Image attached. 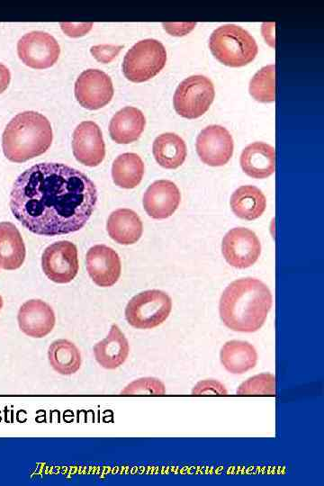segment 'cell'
I'll list each match as a JSON object with an SVG mask.
<instances>
[{
    "mask_svg": "<svg viewBox=\"0 0 324 486\" xmlns=\"http://www.w3.org/2000/svg\"><path fill=\"white\" fill-rule=\"evenodd\" d=\"M97 203V189L83 172L61 163L23 171L10 194V209L31 232L57 236L82 229Z\"/></svg>",
    "mask_w": 324,
    "mask_h": 486,
    "instance_id": "obj_1",
    "label": "cell"
},
{
    "mask_svg": "<svg viewBox=\"0 0 324 486\" xmlns=\"http://www.w3.org/2000/svg\"><path fill=\"white\" fill-rule=\"evenodd\" d=\"M272 303V293L266 284L256 278H240L223 291L219 304L220 317L234 331L256 332L264 325Z\"/></svg>",
    "mask_w": 324,
    "mask_h": 486,
    "instance_id": "obj_2",
    "label": "cell"
},
{
    "mask_svg": "<svg viewBox=\"0 0 324 486\" xmlns=\"http://www.w3.org/2000/svg\"><path fill=\"white\" fill-rule=\"evenodd\" d=\"M52 138L51 125L45 116L34 111L22 112L3 132V152L12 162H25L46 152Z\"/></svg>",
    "mask_w": 324,
    "mask_h": 486,
    "instance_id": "obj_3",
    "label": "cell"
},
{
    "mask_svg": "<svg viewBox=\"0 0 324 486\" xmlns=\"http://www.w3.org/2000/svg\"><path fill=\"white\" fill-rule=\"evenodd\" d=\"M209 48L220 63L232 68L248 65L258 50L252 35L235 24H225L214 30L209 40Z\"/></svg>",
    "mask_w": 324,
    "mask_h": 486,
    "instance_id": "obj_4",
    "label": "cell"
},
{
    "mask_svg": "<svg viewBox=\"0 0 324 486\" xmlns=\"http://www.w3.org/2000/svg\"><path fill=\"white\" fill-rule=\"evenodd\" d=\"M166 51L155 39H145L134 44L125 54L122 72L131 82L140 83L154 77L165 67Z\"/></svg>",
    "mask_w": 324,
    "mask_h": 486,
    "instance_id": "obj_5",
    "label": "cell"
},
{
    "mask_svg": "<svg viewBox=\"0 0 324 486\" xmlns=\"http://www.w3.org/2000/svg\"><path fill=\"white\" fill-rule=\"evenodd\" d=\"M172 310L170 296L160 290H148L133 296L126 305L128 323L139 329H149L161 325Z\"/></svg>",
    "mask_w": 324,
    "mask_h": 486,
    "instance_id": "obj_6",
    "label": "cell"
},
{
    "mask_svg": "<svg viewBox=\"0 0 324 486\" xmlns=\"http://www.w3.org/2000/svg\"><path fill=\"white\" fill-rule=\"evenodd\" d=\"M214 95V86L208 77L202 75L190 76L176 89L174 108L180 116L195 119L208 111Z\"/></svg>",
    "mask_w": 324,
    "mask_h": 486,
    "instance_id": "obj_7",
    "label": "cell"
},
{
    "mask_svg": "<svg viewBox=\"0 0 324 486\" xmlns=\"http://www.w3.org/2000/svg\"><path fill=\"white\" fill-rule=\"evenodd\" d=\"M22 62L32 68L43 69L53 66L60 54L56 39L44 32L33 31L24 34L17 43Z\"/></svg>",
    "mask_w": 324,
    "mask_h": 486,
    "instance_id": "obj_8",
    "label": "cell"
},
{
    "mask_svg": "<svg viewBox=\"0 0 324 486\" xmlns=\"http://www.w3.org/2000/svg\"><path fill=\"white\" fill-rule=\"evenodd\" d=\"M41 267L47 277L54 283L71 282L78 272L76 245L61 240L48 246L41 256Z\"/></svg>",
    "mask_w": 324,
    "mask_h": 486,
    "instance_id": "obj_9",
    "label": "cell"
},
{
    "mask_svg": "<svg viewBox=\"0 0 324 486\" xmlns=\"http://www.w3.org/2000/svg\"><path fill=\"white\" fill-rule=\"evenodd\" d=\"M221 251L231 266L243 269L256 262L261 253V244L254 231L238 227L226 233L222 239Z\"/></svg>",
    "mask_w": 324,
    "mask_h": 486,
    "instance_id": "obj_10",
    "label": "cell"
},
{
    "mask_svg": "<svg viewBox=\"0 0 324 486\" xmlns=\"http://www.w3.org/2000/svg\"><path fill=\"white\" fill-rule=\"evenodd\" d=\"M75 96L84 108L100 109L110 103L113 96L112 79L102 70L86 69L75 83Z\"/></svg>",
    "mask_w": 324,
    "mask_h": 486,
    "instance_id": "obj_11",
    "label": "cell"
},
{
    "mask_svg": "<svg viewBox=\"0 0 324 486\" xmlns=\"http://www.w3.org/2000/svg\"><path fill=\"white\" fill-rule=\"evenodd\" d=\"M233 148L232 136L220 125L205 127L196 139V151L200 159L211 166L227 164L232 157Z\"/></svg>",
    "mask_w": 324,
    "mask_h": 486,
    "instance_id": "obj_12",
    "label": "cell"
},
{
    "mask_svg": "<svg viewBox=\"0 0 324 486\" xmlns=\"http://www.w3.org/2000/svg\"><path fill=\"white\" fill-rule=\"evenodd\" d=\"M72 149L79 163L87 166L101 164L105 156V145L99 126L92 121L79 123L73 132Z\"/></svg>",
    "mask_w": 324,
    "mask_h": 486,
    "instance_id": "obj_13",
    "label": "cell"
},
{
    "mask_svg": "<svg viewBox=\"0 0 324 486\" xmlns=\"http://www.w3.org/2000/svg\"><path fill=\"white\" fill-rule=\"evenodd\" d=\"M86 260L88 274L96 285L110 287L120 278L121 259L112 248L95 245L87 251Z\"/></svg>",
    "mask_w": 324,
    "mask_h": 486,
    "instance_id": "obj_14",
    "label": "cell"
},
{
    "mask_svg": "<svg viewBox=\"0 0 324 486\" xmlns=\"http://www.w3.org/2000/svg\"><path fill=\"white\" fill-rule=\"evenodd\" d=\"M17 320L20 329L24 334L34 338H41L51 332L56 317L47 302L32 299L20 307Z\"/></svg>",
    "mask_w": 324,
    "mask_h": 486,
    "instance_id": "obj_15",
    "label": "cell"
},
{
    "mask_svg": "<svg viewBox=\"0 0 324 486\" xmlns=\"http://www.w3.org/2000/svg\"><path fill=\"white\" fill-rule=\"evenodd\" d=\"M181 194L175 183L158 180L152 183L143 195V207L153 219H166L177 209Z\"/></svg>",
    "mask_w": 324,
    "mask_h": 486,
    "instance_id": "obj_16",
    "label": "cell"
},
{
    "mask_svg": "<svg viewBox=\"0 0 324 486\" xmlns=\"http://www.w3.org/2000/svg\"><path fill=\"white\" fill-rule=\"evenodd\" d=\"M97 363L104 368L113 370L120 367L128 358V339L116 324H112L108 335L93 348Z\"/></svg>",
    "mask_w": 324,
    "mask_h": 486,
    "instance_id": "obj_17",
    "label": "cell"
},
{
    "mask_svg": "<svg viewBox=\"0 0 324 486\" xmlns=\"http://www.w3.org/2000/svg\"><path fill=\"white\" fill-rule=\"evenodd\" d=\"M145 124V116L140 109L126 106L118 111L111 119L110 136L116 143L129 144L140 138Z\"/></svg>",
    "mask_w": 324,
    "mask_h": 486,
    "instance_id": "obj_18",
    "label": "cell"
},
{
    "mask_svg": "<svg viewBox=\"0 0 324 486\" xmlns=\"http://www.w3.org/2000/svg\"><path fill=\"white\" fill-rule=\"evenodd\" d=\"M243 171L254 178H266L275 170L274 148L265 142L248 145L240 155Z\"/></svg>",
    "mask_w": 324,
    "mask_h": 486,
    "instance_id": "obj_19",
    "label": "cell"
},
{
    "mask_svg": "<svg viewBox=\"0 0 324 486\" xmlns=\"http://www.w3.org/2000/svg\"><path fill=\"white\" fill-rule=\"evenodd\" d=\"M106 229L110 238L115 242L122 245H131L140 238L143 225L134 211L123 208L110 214Z\"/></svg>",
    "mask_w": 324,
    "mask_h": 486,
    "instance_id": "obj_20",
    "label": "cell"
},
{
    "mask_svg": "<svg viewBox=\"0 0 324 486\" xmlns=\"http://www.w3.org/2000/svg\"><path fill=\"white\" fill-rule=\"evenodd\" d=\"M220 360L229 373L242 374L256 366L257 353L247 341L230 340L222 346Z\"/></svg>",
    "mask_w": 324,
    "mask_h": 486,
    "instance_id": "obj_21",
    "label": "cell"
},
{
    "mask_svg": "<svg viewBox=\"0 0 324 486\" xmlns=\"http://www.w3.org/2000/svg\"><path fill=\"white\" fill-rule=\"evenodd\" d=\"M26 255L23 239L11 222H0V267L15 270L22 266Z\"/></svg>",
    "mask_w": 324,
    "mask_h": 486,
    "instance_id": "obj_22",
    "label": "cell"
},
{
    "mask_svg": "<svg viewBox=\"0 0 324 486\" xmlns=\"http://www.w3.org/2000/svg\"><path fill=\"white\" fill-rule=\"evenodd\" d=\"M156 161L164 168L176 169L186 158V146L184 140L172 132L158 135L152 146Z\"/></svg>",
    "mask_w": 324,
    "mask_h": 486,
    "instance_id": "obj_23",
    "label": "cell"
},
{
    "mask_svg": "<svg viewBox=\"0 0 324 486\" xmlns=\"http://www.w3.org/2000/svg\"><path fill=\"white\" fill-rule=\"evenodd\" d=\"M232 212L240 219L253 220L266 210V200L261 190L254 185H242L230 197Z\"/></svg>",
    "mask_w": 324,
    "mask_h": 486,
    "instance_id": "obj_24",
    "label": "cell"
},
{
    "mask_svg": "<svg viewBox=\"0 0 324 486\" xmlns=\"http://www.w3.org/2000/svg\"><path fill=\"white\" fill-rule=\"evenodd\" d=\"M144 174V163L136 153H123L112 163V176L119 187L132 189L139 185Z\"/></svg>",
    "mask_w": 324,
    "mask_h": 486,
    "instance_id": "obj_25",
    "label": "cell"
},
{
    "mask_svg": "<svg viewBox=\"0 0 324 486\" xmlns=\"http://www.w3.org/2000/svg\"><path fill=\"white\" fill-rule=\"evenodd\" d=\"M51 367L58 374L70 375L81 366V355L76 345L67 339L53 341L48 350Z\"/></svg>",
    "mask_w": 324,
    "mask_h": 486,
    "instance_id": "obj_26",
    "label": "cell"
},
{
    "mask_svg": "<svg viewBox=\"0 0 324 486\" xmlns=\"http://www.w3.org/2000/svg\"><path fill=\"white\" fill-rule=\"evenodd\" d=\"M249 94L261 103H271L275 99V67L274 64L260 68L251 78Z\"/></svg>",
    "mask_w": 324,
    "mask_h": 486,
    "instance_id": "obj_27",
    "label": "cell"
},
{
    "mask_svg": "<svg viewBox=\"0 0 324 486\" xmlns=\"http://www.w3.org/2000/svg\"><path fill=\"white\" fill-rule=\"evenodd\" d=\"M239 396H274L275 376L269 373H262L249 377L237 389Z\"/></svg>",
    "mask_w": 324,
    "mask_h": 486,
    "instance_id": "obj_28",
    "label": "cell"
},
{
    "mask_svg": "<svg viewBox=\"0 0 324 486\" xmlns=\"http://www.w3.org/2000/svg\"><path fill=\"white\" fill-rule=\"evenodd\" d=\"M166 386L155 377H142L130 382L121 395H165Z\"/></svg>",
    "mask_w": 324,
    "mask_h": 486,
    "instance_id": "obj_29",
    "label": "cell"
},
{
    "mask_svg": "<svg viewBox=\"0 0 324 486\" xmlns=\"http://www.w3.org/2000/svg\"><path fill=\"white\" fill-rule=\"evenodd\" d=\"M192 395L205 396V395H227L228 391L225 385L214 379H205L199 381L192 389Z\"/></svg>",
    "mask_w": 324,
    "mask_h": 486,
    "instance_id": "obj_30",
    "label": "cell"
},
{
    "mask_svg": "<svg viewBox=\"0 0 324 486\" xmlns=\"http://www.w3.org/2000/svg\"><path fill=\"white\" fill-rule=\"evenodd\" d=\"M122 49V46L116 45H95L91 47L90 51L92 55L102 63L111 62Z\"/></svg>",
    "mask_w": 324,
    "mask_h": 486,
    "instance_id": "obj_31",
    "label": "cell"
},
{
    "mask_svg": "<svg viewBox=\"0 0 324 486\" xmlns=\"http://www.w3.org/2000/svg\"><path fill=\"white\" fill-rule=\"evenodd\" d=\"M61 28L64 32L71 37H78L85 35L92 28V23H68L62 22L60 23Z\"/></svg>",
    "mask_w": 324,
    "mask_h": 486,
    "instance_id": "obj_32",
    "label": "cell"
},
{
    "mask_svg": "<svg viewBox=\"0 0 324 486\" xmlns=\"http://www.w3.org/2000/svg\"><path fill=\"white\" fill-rule=\"evenodd\" d=\"M165 29L176 36H182L190 32L195 26V23H164Z\"/></svg>",
    "mask_w": 324,
    "mask_h": 486,
    "instance_id": "obj_33",
    "label": "cell"
},
{
    "mask_svg": "<svg viewBox=\"0 0 324 486\" xmlns=\"http://www.w3.org/2000/svg\"><path fill=\"white\" fill-rule=\"evenodd\" d=\"M11 81V74L9 69L0 63V94L3 93L9 86Z\"/></svg>",
    "mask_w": 324,
    "mask_h": 486,
    "instance_id": "obj_34",
    "label": "cell"
},
{
    "mask_svg": "<svg viewBox=\"0 0 324 486\" xmlns=\"http://www.w3.org/2000/svg\"><path fill=\"white\" fill-rule=\"evenodd\" d=\"M262 32L266 41L272 47H274V23H264Z\"/></svg>",
    "mask_w": 324,
    "mask_h": 486,
    "instance_id": "obj_35",
    "label": "cell"
},
{
    "mask_svg": "<svg viewBox=\"0 0 324 486\" xmlns=\"http://www.w3.org/2000/svg\"><path fill=\"white\" fill-rule=\"evenodd\" d=\"M3 303H4V302H3V298H2V296L0 295V310H1L2 307H3Z\"/></svg>",
    "mask_w": 324,
    "mask_h": 486,
    "instance_id": "obj_36",
    "label": "cell"
}]
</instances>
